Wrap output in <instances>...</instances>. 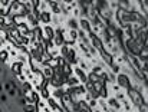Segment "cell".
Here are the masks:
<instances>
[{
	"label": "cell",
	"instance_id": "4fadbf2b",
	"mask_svg": "<svg viewBox=\"0 0 148 112\" xmlns=\"http://www.w3.org/2000/svg\"><path fill=\"white\" fill-rule=\"evenodd\" d=\"M60 69H62V75H63V76H68V78H69V76L73 75V68H72V65H69V63H66V65L62 66Z\"/></svg>",
	"mask_w": 148,
	"mask_h": 112
},
{
	"label": "cell",
	"instance_id": "52a82bcc",
	"mask_svg": "<svg viewBox=\"0 0 148 112\" xmlns=\"http://www.w3.org/2000/svg\"><path fill=\"white\" fill-rule=\"evenodd\" d=\"M108 101H106V105H108V108H112V109H115V111H119V109H122L121 108V102L115 98V96H112V98H106Z\"/></svg>",
	"mask_w": 148,
	"mask_h": 112
},
{
	"label": "cell",
	"instance_id": "d4e9b609",
	"mask_svg": "<svg viewBox=\"0 0 148 112\" xmlns=\"http://www.w3.org/2000/svg\"><path fill=\"white\" fill-rule=\"evenodd\" d=\"M88 81L92 82V83H95V82H98L99 81V76H97V75L92 73V72H89V73H88Z\"/></svg>",
	"mask_w": 148,
	"mask_h": 112
},
{
	"label": "cell",
	"instance_id": "ffe728a7",
	"mask_svg": "<svg viewBox=\"0 0 148 112\" xmlns=\"http://www.w3.org/2000/svg\"><path fill=\"white\" fill-rule=\"evenodd\" d=\"M36 105L35 104H26L23 105V112H36Z\"/></svg>",
	"mask_w": 148,
	"mask_h": 112
},
{
	"label": "cell",
	"instance_id": "9a60e30c",
	"mask_svg": "<svg viewBox=\"0 0 148 112\" xmlns=\"http://www.w3.org/2000/svg\"><path fill=\"white\" fill-rule=\"evenodd\" d=\"M59 101H60V99H59ZM59 101H58V99H55V98H52V96H50L49 99H46V102H48V105L50 107V109H52V111H55V109L59 107Z\"/></svg>",
	"mask_w": 148,
	"mask_h": 112
},
{
	"label": "cell",
	"instance_id": "ac0fdd59",
	"mask_svg": "<svg viewBox=\"0 0 148 112\" xmlns=\"http://www.w3.org/2000/svg\"><path fill=\"white\" fill-rule=\"evenodd\" d=\"M81 82H79V79L75 76V75H72V76H69L68 78V82H66V85H69V86H76V85H79Z\"/></svg>",
	"mask_w": 148,
	"mask_h": 112
},
{
	"label": "cell",
	"instance_id": "5b68a950",
	"mask_svg": "<svg viewBox=\"0 0 148 112\" xmlns=\"http://www.w3.org/2000/svg\"><path fill=\"white\" fill-rule=\"evenodd\" d=\"M73 75L79 79V82L81 83H86L88 82V73L84 70V69H81V68H73Z\"/></svg>",
	"mask_w": 148,
	"mask_h": 112
},
{
	"label": "cell",
	"instance_id": "277c9868",
	"mask_svg": "<svg viewBox=\"0 0 148 112\" xmlns=\"http://www.w3.org/2000/svg\"><path fill=\"white\" fill-rule=\"evenodd\" d=\"M53 36H55V27H52L50 25L42 27V40L43 42H52Z\"/></svg>",
	"mask_w": 148,
	"mask_h": 112
},
{
	"label": "cell",
	"instance_id": "8992f818",
	"mask_svg": "<svg viewBox=\"0 0 148 112\" xmlns=\"http://www.w3.org/2000/svg\"><path fill=\"white\" fill-rule=\"evenodd\" d=\"M99 57L103 60V65L111 66V65L114 63V56L111 55L109 52H106L105 49H101V51H99Z\"/></svg>",
	"mask_w": 148,
	"mask_h": 112
},
{
	"label": "cell",
	"instance_id": "3957f363",
	"mask_svg": "<svg viewBox=\"0 0 148 112\" xmlns=\"http://www.w3.org/2000/svg\"><path fill=\"white\" fill-rule=\"evenodd\" d=\"M116 83H118V86L119 88H122V89H130L131 88V79H130V75L128 73H122V72H119L118 75H116Z\"/></svg>",
	"mask_w": 148,
	"mask_h": 112
},
{
	"label": "cell",
	"instance_id": "603a6c76",
	"mask_svg": "<svg viewBox=\"0 0 148 112\" xmlns=\"http://www.w3.org/2000/svg\"><path fill=\"white\" fill-rule=\"evenodd\" d=\"M39 92H40V96H42V98H43L45 101L50 98V91L48 89V88H43V89H40Z\"/></svg>",
	"mask_w": 148,
	"mask_h": 112
},
{
	"label": "cell",
	"instance_id": "484cf974",
	"mask_svg": "<svg viewBox=\"0 0 148 112\" xmlns=\"http://www.w3.org/2000/svg\"><path fill=\"white\" fill-rule=\"evenodd\" d=\"M46 66H49V68H52V69L58 68V66H59V63H58V59H50L49 62L46 63Z\"/></svg>",
	"mask_w": 148,
	"mask_h": 112
},
{
	"label": "cell",
	"instance_id": "cb8c5ba5",
	"mask_svg": "<svg viewBox=\"0 0 148 112\" xmlns=\"http://www.w3.org/2000/svg\"><path fill=\"white\" fill-rule=\"evenodd\" d=\"M92 73H95L97 76H101L102 73H103V68L102 66H92V70H91Z\"/></svg>",
	"mask_w": 148,
	"mask_h": 112
},
{
	"label": "cell",
	"instance_id": "f1b7e54d",
	"mask_svg": "<svg viewBox=\"0 0 148 112\" xmlns=\"http://www.w3.org/2000/svg\"><path fill=\"white\" fill-rule=\"evenodd\" d=\"M7 94H9L10 96H14V95H16V89H9V91H7Z\"/></svg>",
	"mask_w": 148,
	"mask_h": 112
},
{
	"label": "cell",
	"instance_id": "1f68e13d",
	"mask_svg": "<svg viewBox=\"0 0 148 112\" xmlns=\"http://www.w3.org/2000/svg\"><path fill=\"white\" fill-rule=\"evenodd\" d=\"M84 112H91V111H84Z\"/></svg>",
	"mask_w": 148,
	"mask_h": 112
},
{
	"label": "cell",
	"instance_id": "6da1fadb",
	"mask_svg": "<svg viewBox=\"0 0 148 112\" xmlns=\"http://www.w3.org/2000/svg\"><path fill=\"white\" fill-rule=\"evenodd\" d=\"M26 14L27 13L25 10V6H23V3L20 0L13 1L10 4V7H9V16L10 17H13V16H26Z\"/></svg>",
	"mask_w": 148,
	"mask_h": 112
},
{
	"label": "cell",
	"instance_id": "e0dca14e",
	"mask_svg": "<svg viewBox=\"0 0 148 112\" xmlns=\"http://www.w3.org/2000/svg\"><path fill=\"white\" fill-rule=\"evenodd\" d=\"M38 10L42 13V12H49V1H45V0H40L39 1V7Z\"/></svg>",
	"mask_w": 148,
	"mask_h": 112
},
{
	"label": "cell",
	"instance_id": "d6986e66",
	"mask_svg": "<svg viewBox=\"0 0 148 112\" xmlns=\"http://www.w3.org/2000/svg\"><path fill=\"white\" fill-rule=\"evenodd\" d=\"M9 59V52L6 49H1L0 51V63H6Z\"/></svg>",
	"mask_w": 148,
	"mask_h": 112
},
{
	"label": "cell",
	"instance_id": "ba28073f",
	"mask_svg": "<svg viewBox=\"0 0 148 112\" xmlns=\"http://www.w3.org/2000/svg\"><path fill=\"white\" fill-rule=\"evenodd\" d=\"M52 42H53V45L59 49V48H62L63 45H65V39H63V35H60V33H58V32H55V36H53V39H52Z\"/></svg>",
	"mask_w": 148,
	"mask_h": 112
},
{
	"label": "cell",
	"instance_id": "7a4b0ae2",
	"mask_svg": "<svg viewBox=\"0 0 148 112\" xmlns=\"http://www.w3.org/2000/svg\"><path fill=\"white\" fill-rule=\"evenodd\" d=\"M127 95H128V98H130V102L132 104V107L138 108L141 104H144V102H143V98H141V95H140V92H138L137 89H134V88H130V89H127Z\"/></svg>",
	"mask_w": 148,
	"mask_h": 112
},
{
	"label": "cell",
	"instance_id": "83f0119b",
	"mask_svg": "<svg viewBox=\"0 0 148 112\" xmlns=\"http://www.w3.org/2000/svg\"><path fill=\"white\" fill-rule=\"evenodd\" d=\"M36 112H50V109L48 107H45V108H38V111Z\"/></svg>",
	"mask_w": 148,
	"mask_h": 112
},
{
	"label": "cell",
	"instance_id": "7402d4cb",
	"mask_svg": "<svg viewBox=\"0 0 148 112\" xmlns=\"http://www.w3.org/2000/svg\"><path fill=\"white\" fill-rule=\"evenodd\" d=\"M111 72H112V73H116V75L121 72V65L115 63V59H114V63L111 65Z\"/></svg>",
	"mask_w": 148,
	"mask_h": 112
},
{
	"label": "cell",
	"instance_id": "8fae6325",
	"mask_svg": "<svg viewBox=\"0 0 148 112\" xmlns=\"http://www.w3.org/2000/svg\"><path fill=\"white\" fill-rule=\"evenodd\" d=\"M10 69H12V72L17 76V75H22L23 73V63H20V62H13L12 63V66H10Z\"/></svg>",
	"mask_w": 148,
	"mask_h": 112
},
{
	"label": "cell",
	"instance_id": "30bf717a",
	"mask_svg": "<svg viewBox=\"0 0 148 112\" xmlns=\"http://www.w3.org/2000/svg\"><path fill=\"white\" fill-rule=\"evenodd\" d=\"M78 22H79V27H81V30L82 32H91V23H89V20L88 19H84V17H79L78 19Z\"/></svg>",
	"mask_w": 148,
	"mask_h": 112
},
{
	"label": "cell",
	"instance_id": "2e32d148",
	"mask_svg": "<svg viewBox=\"0 0 148 112\" xmlns=\"http://www.w3.org/2000/svg\"><path fill=\"white\" fill-rule=\"evenodd\" d=\"M42 73H43V76H45L46 79H50V78L53 76V69L45 65V66H43V69H42Z\"/></svg>",
	"mask_w": 148,
	"mask_h": 112
},
{
	"label": "cell",
	"instance_id": "44dd1931",
	"mask_svg": "<svg viewBox=\"0 0 148 112\" xmlns=\"http://www.w3.org/2000/svg\"><path fill=\"white\" fill-rule=\"evenodd\" d=\"M78 63H79V66H78V68H81V69H84V70H88V69L91 68V65H89L86 60H84V59H79V60H78Z\"/></svg>",
	"mask_w": 148,
	"mask_h": 112
},
{
	"label": "cell",
	"instance_id": "9c48e42d",
	"mask_svg": "<svg viewBox=\"0 0 148 112\" xmlns=\"http://www.w3.org/2000/svg\"><path fill=\"white\" fill-rule=\"evenodd\" d=\"M52 17H53V14L50 12H42L40 17H39V22H42L45 26H48L49 23H52Z\"/></svg>",
	"mask_w": 148,
	"mask_h": 112
},
{
	"label": "cell",
	"instance_id": "4316f807",
	"mask_svg": "<svg viewBox=\"0 0 148 112\" xmlns=\"http://www.w3.org/2000/svg\"><path fill=\"white\" fill-rule=\"evenodd\" d=\"M22 88H23V92H27V91H33V89H32V85H30V83H29L27 81L22 83Z\"/></svg>",
	"mask_w": 148,
	"mask_h": 112
},
{
	"label": "cell",
	"instance_id": "f546056e",
	"mask_svg": "<svg viewBox=\"0 0 148 112\" xmlns=\"http://www.w3.org/2000/svg\"><path fill=\"white\" fill-rule=\"evenodd\" d=\"M0 99H1V102H6L7 101V96L6 95H0Z\"/></svg>",
	"mask_w": 148,
	"mask_h": 112
},
{
	"label": "cell",
	"instance_id": "4dcf8cb0",
	"mask_svg": "<svg viewBox=\"0 0 148 112\" xmlns=\"http://www.w3.org/2000/svg\"><path fill=\"white\" fill-rule=\"evenodd\" d=\"M1 91H3V83L0 82V94H1Z\"/></svg>",
	"mask_w": 148,
	"mask_h": 112
},
{
	"label": "cell",
	"instance_id": "5bb4252c",
	"mask_svg": "<svg viewBox=\"0 0 148 112\" xmlns=\"http://www.w3.org/2000/svg\"><path fill=\"white\" fill-rule=\"evenodd\" d=\"M12 22H13L14 26L25 25V23H26V16H13V17H12Z\"/></svg>",
	"mask_w": 148,
	"mask_h": 112
},
{
	"label": "cell",
	"instance_id": "7c38bea8",
	"mask_svg": "<svg viewBox=\"0 0 148 112\" xmlns=\"http://www.w3.org/2000/svg\"><path fill=\"white\" fill-rule=\"evenodd\" d=\"M66 26L69 27V30H79V22L75 17H69L66 20Z\"/></svg>",
	"mask_w": 148,
	"mask_h": 112
}]
</instances>
